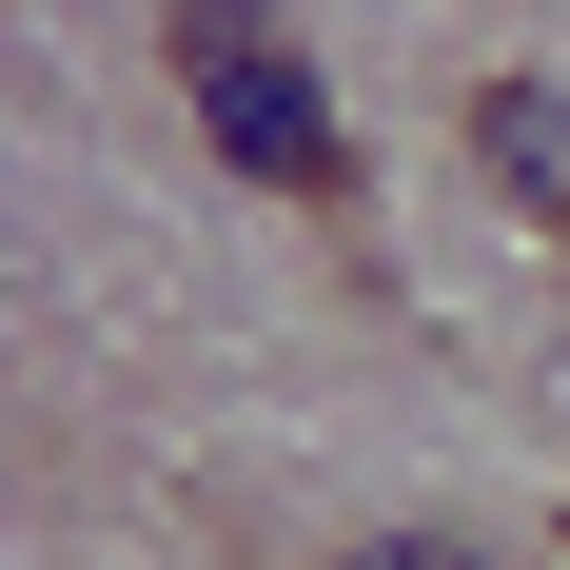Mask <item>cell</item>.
<instances>
[{
    "instance_id": "obj_1",
    "label": "cell",
    "mask_w": 570,
    "mask_h": 570,
    "mask_svg": "<svg viewBox=\"0 0 570 570\" xmlns=\"http://www.w3.org/2000/svg\"><path fill=\"white\" fill-rule=\"evenodd\" d=\"M158 40H177V99L217 118V158L256 177V197H354V138H335V99H315V59L276 40V0H177Z\"/></svg>"
},
{
    "instance_id": "obj_2",
    "label": "cell",
    "mask_w": 570,
    "mask_h": 570,
    "mask_svg": "<svg viewBox=\"0 0 570 570\" xmlns=\"http://www.w3.org/2000/svg\"><path fill=\"white\" fill-rule=\"evenodd\" d=\"M472 158L531 236H570V79H472Z\"/></svg>"
}]
</instances>
